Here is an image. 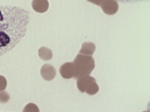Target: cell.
Instances as JSON below:
<instances>
[{"instance_id": "6da1fadb", "label": "cell", "mask_w": 150, "mask_h": 112, "mask_svg": "<svg viewBox=\"0 0 150 112\" xmlns=\"http://www.w3.org/2000/svg\"><path fill=\"white\" fill-rule=\"evenodd\" d=\"M30 13L20 7L0 6V57L11 51L27 33Z\"/></svg>"}, {"instance_id": "7a4b0ae2", "label": "cell", "mask_w": 150, "mask_h": 112, "mask_svg": "<svg viewBox=\"0 0 150 112\" xmlns=\"http://www.w3.org/2000/svg\"><path fill=\"white\" fill-rule=\"evenodd\" d=\"M48 5L47 0H33L32 2V7L38 13H43L47 10Z\"/></svg>"}, {"instance_id": "3957f363", "label": "cell", "mask_w": 150, "mask_h": 112, "mask_svg": "<svg viewBox=\"0 0 150 112\" xmlns=\"http://www.w3.org/2000/svg\"><path fill=\"white\" fill-rule=\"evenodd\" d=\"M10 99V96L6 91H0V103H6Z\"/></svg>"}, {"instance_id": "277c9868", "label": "cell", "mask_w": 150, "mask_h": 112, "mask_svg": "<svg viewBox=\"0 0 150 112\" xmlns=\"http://www.w3.org/2000/svg\"><path fill=\"white\" fill-rule=\"evenodd\" d=\"M117 2L121 4H136L143 2H149L150 0H115Z\"/></svg>"}, {"instance_id": "5b68a950", "label": "cell", "mask_w": 150, "mask_h": 112, "mask_svg": "<svg viewBox=\"0 0 150 112\" xmlns=\"http://www.w3.org/2000/svg\"><path fill=\"white\" fill-rule=\"evenodd\" d=\"M7 86V80L6 78L0 75V91L5 90Z\"/></svg>"}]
</instances>
